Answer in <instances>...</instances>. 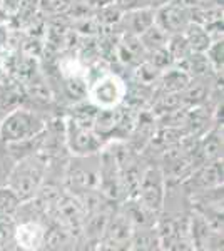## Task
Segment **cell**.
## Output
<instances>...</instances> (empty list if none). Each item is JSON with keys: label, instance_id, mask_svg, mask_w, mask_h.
<instances>
[{"label": "cell", "instance_id": "1", "mask_svg": "<svg viewBox=\"0 0 224 251\" xmlns=\"http://www.w3.org/2000/svg\"><path fill=\"white\" fill-rule=\"evenodd\" d=\"M47 164L39 156H27L15 164L9 176V189L19 201H27L35 196L46 176Z\"/></svg>", "mask_w": 224, "mask_h": 251}, {"label": "cell", "instance_id": "2", "mask_svg": "<svg viewBox=\"0 0 224 251\" xmlns=\"http://www.w3.org/2000/svg\"><path fill=\"white\" fill-rule=\"evenodd\" d=\"M46 131V123L39 114L28 109H14L0 121V139L7 144L30 141Z\"/></svg>", "mask_w": 224, "mask_h": 251}, {"label": "cell", "instance_id": "3", "mask_svg": "<svg viewBox=\"0 0 224 251\" xmlns=\"http://www.w3.org/2000/svg\"><path fill=\"white\" fill-rule=\"evenodd\" d=\"M87 97L97 109L119 107L122 100L127 97V86L119 75L104 74L89 86Z\"/></svg>", "mask_w": 224, "mask_h": 251}, {"label": "cell", "instance_id": "4", "mask_svg": "<svg viewBox=\"0 0 224 251\" xmlns=\"http://www.w3.org/2000/svg\"><path fill=\"white\" fill-rule=\"evenodd\" d=\"M87 124L92 123H87V121L80 119V117H71V119H67L66 139L69 149H71V152L74 156L87 157L96 154L102 148L100 137L96 134V131L92 127H87Z\"/></svg>", "mask_w": 224, "mask_h": 251}, {"label": "cell", "instance_id": "5", "mask_svg": "<svg viewBox=\"0 0 224 251\" xmlns=\"http://www.w3.org/2000/svg\"><path fill=\"white\" fill-rule=\"evenodd\" d=\"M166 194V181L164 174L157 168H149L139 177V198L148 211H161L164 204Z\"/></svg>", "mask_w": 224, "mask_h": 251}, {"label": "cell", "instance_id": "6", "mask_svg": "<svg viewBox=\"0 0 224 251\" xmlns=\"http://www.w3.org/2000/svg\"><path fill=\"white\" fill-rule=\"evenodd\" d=\"M191 24V9L182 0H169L156 12V25L168 34H182Z\"/></svg>", "mask_w": 224, "mask_h": 251}, {"label": "cell", "instance_id": "7", "mask_svg": "<svg viewBox=\"0 0 224 251\" xmlns=\"http://www.w3.org/2000/svg\"><path fill=\"white\" fill-rule=\"evenodd\" d=\"M134 223L129 220L127 214H117L112 220H109L104 231V245L112 250L127 248L134 238Z\"/></svg>", "mask_w": 224, "mask_h": 251}, {"label": "cell", "instance_id": "8", "mask_svg": "<svg viewBox=\"0 0 224 251\" xmlns=\"http://www.w3.org/2000/svg\"><path fill=\"white\" fill-rule=\"evenodd\" d=\"M46 231L40 223L27 221L15 228L14 240L22 250H40L46 245Z\"/></svg>", "mask_w": 224, "mask_h": 251}, {"label": "cell", "instance_id": "9", "mask_svg": "<svg viewBox=\"0 0 224 251\" xmlns=\"http://www.w3.org/2000/svg\"><path fill=\"white\" fill-rule=\"evenodd\" d=\"M55 213L59 221L69 229H79L85 221V211L82 204L79 201L72 200V198H62L55 203Z\"/></svg>", "mask_w": 224, "mask_h": 251}, {"label": "cell", "instance_id": "10", "mask_svg": "<svg viewBox=\"0 0 224 251\" xmlns=\"http://www.w3.org/2000/svg\"><path fill=\"white\" fill-rule=\"evenodd\" d=\"M182 35L186 37L187 44H189L193 52H206L207 47L213 42V37L207 34L204 25L196 24V22H191L189 25L186 27V30L182 32Z\"/></svg>", "mask_w": 224, "mask_h": 251}, {"label": "cell", "instance_id": "11", "mask_svg": "<svg viewBox=\"0 0 224 251\" xmlns=\"http://www.w3.org/2000/svg\"><path fill=\"white\" fill-rule=\"evenodd\" d=\"M125 20L129 22L132 34L141 35L146 29L156 24V12L150 9H137L129 15H125Z\"/></svg>", "mask_w": 224, "mask_h": 251}, {"label": "cell", "instance_id": "12", "mask_svg": "<svg viewBox=\"0 0 224 251\" xmlns=\"http://www.w3.org/2000/svg\"><path fill=\"white\" fill-rule=\"evenodd\" d=\"M161 79L166 92H182L191 82V75L184 69H169Z\"/></svg>", "mask_w": 224, "mask_h": 251}, {"label": "cell", "instance_id": "13", "mask_svg": "<svg viewBox=\"0 0 224 251\" xmlns=\"http://www.w3.org/2000/svg\"><path fill=\"white\" fill-rule=\"evenodd\" d=\"M142 44V47L149 49V50H156V49H162L168 46L169 34L166 30H162L159 25H150L149 29H146L141 35H137Z\"/></svg>", "mask_w": 224, "mask_h": 251}, {"label": "cell", "instance_id": "14", "mask_svg": "<svg viewBox=\"0 0 224 251\" xmlns=\"http://www.w3.org/2000/svg\"><path fill=\"white\" fill-rule=\"evenodd\" d=\"M199 151H201V156L206 163L219 159L223 154V137L219 136V132H209L206 136V139L201 143V146H199Z\"/></svg>", "mask_w": 224, "mask_h": 251}, {"label": "cell", "instance_id": "15", "mask_svg": "<svg viewBox=\"0 0 224 251\" xmlns=\"http://www.w3.org/2000/svg\"><path fill=\"white\" fill-rule=\"evenodd\" d=\"M199 183L204 188H216L223 184V161H211L209 166H206L199 174Z\"/></svg>", "mask_w": 224, "mask_h": 251}, {"label": "cell", "instance_id": "16", "mask_svg": "<svg viewBox=\"0 0 224 251\" xmlns=\"http://www.w3.org/2000/svg\"><path fill=\"white\" fill-rule=\"evenodd\" d=\"M204 54H206L207 60H209L211 67H214L218 72L223 71V64H224V42H223V39L213 40Z\"/></svg>", "mask_w": 224, "mask_h": 251}, {"label": "cell", "instance_id": "17", "mask_svg": "<svg viewBox=\"0 0 224 251\" xmlns=\"http://www.w3.org/2000/svg\"><path fill=\"white\" fill-rule=\"evenodd\" d=\"M15 226L7 218H0V245H5L9 240H14Z\"/></svg>", "mask_w": 224, "mask_h": 251}, {"label": "cell", "instance_id": "18", "mask_svg": "<svg viewBox=\"0 0 224 251\" xmlns=\"http://www.w3.org/2000/svg\"><path fill=\"white\" fill-rule=\"evenodd\" d=\"M71 5V0H42V9L47 12H62Z\"/></svg>", "mask_w": 224, "mask_h": 251}, {"label": "cell", "instance_id": "19", "mask_svg": "<svg viewBox=\"0 0 224 251\" xmlns=\"http://www.w3.org/2000/svg\"><path fill=\"white\" fill-rule=\"evenodd\" d=\"M189 9H211V7H221L223 0H182Z\"/></svg>", "mask_w": 224, "mask_h": 251}]
</instances>
